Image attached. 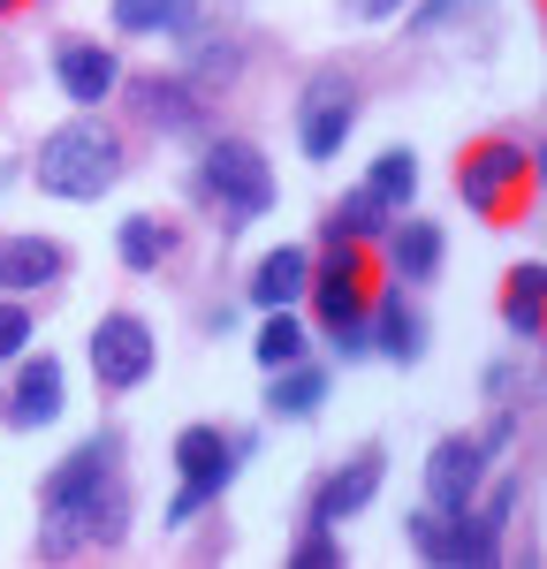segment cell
<instances>
[{"instance_id":"obj_1","label":"cell","mask_w":547,"mask_h":569,"mask_svg":"<svg viewBox=\"0 0 547 569\" xmlns=\"http://www.w3.org/2000/svg\"><path fill=\"white\" fill-rule=\"evenodd\" d=\"M130 531V479H122V433L77 440L39 479V562H77L99 547H122Z\"/></svg>"},{"instance_id":"obj_2","label":"cell","mask_w":547,"mask_h":569,"mask_svg":"<svg viewBox=\"0 0 547 569\" xmlns=\"http://www.w3.org/2000/svg\"><path fill=\"white\" fill-rule=\"evenodd\" d=\"M23 176L39 182V198H61V206H99L115 182L130 176V137L115 130L99 107H77L61 130L39 137L31 168Z\"/></svg>"},{"instance_id":"obj_3","label":"cell","mask_w":547,"mask_h":569,"mask_svg":"<svg viewBox=\"0 0 547 569\" xmlns=\"http://www.w3.org/2000/svg\"><path fill=\"white\" fill-rule=\"evenodd\" d=\"M388 266H380V243H358V236H335L319 243L312 281H305V305H312V327L335 357H372V335H365V311L380 297Z\"/></svg>"},{"instance_id":"obj_4","label":"cell","mask_w":547,"mask_h":569,"mask_svg":"<svg viewBox=\"0 0 547 569\" xmlns=\"http://www.w3.org/2000/svg\"><path fill=\"white\" fill-rule=\"evenodd\" d=\"M456 198L487 220V228L525 220L533 206H540V160H533V144L509 137V130L471 137V144L456 152Z\"/></svg>"},{"instance_id":"obj_5","label":"cell","mask_w":547,"mask_h":569,"mask_svg":"<svg viewBox=\"0 0 547 569\" xmlns=\"http://www.w3.org/2000/svg\"><path fill=\"white\" fill-rule=\"evenodd\" d=\"M190 190H198V206H213L221 213V236H236L243 220L274 213V168L267 152L251 144V137H213L198 144V168H190Z\"/></svg>"},{"instance_id":"obj_6","label":"cell","mask_w":547,"mask_h":569,"mask_svg":"<svg viewBox=\"0 0 547 569\" xmlns=\"http://www.w3.org/2000/svg\"><path fill=\"white\" fill-rule=\"evenodd\" d=\"M168 456H176V493H168L160 525H198L206 509H221L228 479L243 471V456H236V440L221 426H182Z\"/></svg>"},{"instance_id":"obj_7","label":"cell","mask_w":547,"mask_h":569,"mask_svg":"<svg viewBox=\"0 0 547 569\" xmlns=\"http://www.w3.org/2000/svg\"><path fill=\"white\" fill-rule=\"evenodd\" d=\"M115 99H122V114H130L137 130H152V137H206L213 130V99L190 84L182 69H137V77L115 84Z\"/></svg>"},{"instance_id":"obj_8","label":"cell","mask_w":547,"mask_h":569,"mask_svg":"<svg viewBox=\"0 0 547 569\" xmlns=\"http://www.w3.org/2000/svg\"><path fill=\"white\" fill-rule=\"evenodd\" d=\"M84 357H91V380L107 395H130V388H145L152 365H160V335H152L145 311H99Z\"/></svg>"},{"instance_id":"obj_9","label":"cell","mask_w":547,"mask_h":569,"mask_svg":"<svg viewBox=\"0 0 547 569\" xmlns=\"http://www.w3.org/2000/svg\"><path fill=\"white\" fill-rule=\"evenodd\" d=\"M358 114H365L358 84H350L342 69H319L312 84H305V99H297V152H305V160H342Z\"/></svg>"},{"instance_id":"obj_10","label":"cell","mask_w":547,"mask_h":569,"mask_svg":"<svg viewBox=\"0 0 547 569\" xmlns=\"http://www.w3.org/2000/svg\"><path fill=\"white\" fill-rule=\"evenodd\" d=\"M69 410V365L53 350H23L16 357V380L0 388V426H16V433H39Z\"/></svg>"},{"instance_id":"obj_11","label":"cell","mask_w":547,"mask_h":569,"mask_svg":"<svg viewBox=\"0 0 547 569\" xmlns=\"http://www.w3.org/2000/svg\"><path fill=\"white\" fill-rule=\"evenodd\" d=\"M479 486H487V440L479 433H441L434 456H426V509L464 517V509L479 501Z\"/></svg>"},{"instance_id":"obj_12","label":"cell","mask_w":547,"mask_h":569,"mask_svg":"<svg viewBox=\"0 0 547 569\" xmlns=\"http://www.w3.org/2000/svg\"><path fill=\"white\" fill-rule=\"evenodd\" d=\"M380 486H388V448H358L350 463H335L327 479L312 486V509H305V525H350V517H365L372 501H380Z\"/></svg>"},{"instance_id":"obj_13","label":"cell","mask_w":547,"mask_h":569,"mask_svg":"<svg viewBox=\"0 0 547 569\" xmlns=\"http://www.w3.org/2000/svg\"><path fill=\"white\" fill-rule=\"evenodd\" d=\"M441 259H449L441 220H418V213L404 206V213L380 228V266H388V281H404V289H418V281H441Z\"/></svg>"},{"instance_id":"obj_14","label":"cell","mask_w":547,"mask_h":569,"mask_svg":"<svg viewBox=\"0 0 547 569\" xmlns=\"http://www.w3.org/2000/svg\"><path fill=\"white\" fill-rule=\"evenodd\" d=\"M53 84L69 107H107L115 84H122V61H115V46L99 39H61L53 46Z\"/></svg>"},{"instance_id":"obj_15","label":"cell","mask_w":547,"mask_h":569,"mask_svg":"<svg viewBox=\"0 0 547 569\" xmlns=\"http://www.w3.org/2000/svg\"><path fill=\"white\" fill-rule=\"evenodd\" d=\"M69 281V243L61 236H0V297H31Z\"/></svg>"},{"instance_id":"obj_16","label":"cell","mask_w":547,"mask_h":569,"mask_svg":"<svg viewBox=\"0 0 547 569\" xmlns=\"http://www.w3.org/2000/svg\"><path fill=\"white\" fill-rule=\"evenodd\" d=\"M365 335H372V350L388 357V365H418V357H426V311L410 305L404 289L380 281V297L365 311Z\"/></svg>"},{"instance_id":"obj_17","label":"cell","mask_w":547,"mask_h":569,"mask_svg":"<svg viewBox=\"0 0 547 569\" xmlns=\"http://www.w3.org/2000/svg\"><path fill=\"white\" fill-rule=\"evenodd\" d=\"M107 23L122 39H190L206 23V0H115Z\"/></svg>"},{"instance_id":"obj_18","label":"cell","mask_w":547,"mask_h":569,"mask_svg":"<svg viewBox=\"0 0 547 569\" xmlns=\"http://www.w3.org/2000/svg\"><path fill=\"white\" fill-rule=\"evenodd\" d=\"M176 251H182V220H168V213H130V220H115V259L130 266V273H160Z\"/></svg>"},{"instance_id":"obj_19","label":"cell","mask_w":547,"mask_h":569,"mask_svg":"<svg viewBox=\"0 0 547 569\" xmlns=\"http://www.w3.org/2000/svg\"><path fill=\"white\" fill-rule=\"evenodd\" d=\"M501 327H509V342H540L547 335V266L540 259L501 273Z\"/></svg>"},{"instance_id":"obj_20","label":"cell","mask_w":547,"mask_h":569,"mask_svg":"<svg viewBox=\"0 0 547 569\" xmlns=\"http://www.w3.org/2000/svg\"><path fill=\"white\" fill-rule=\"evenodd\" d=\"M305 281H312V251L305 243H274L267 259L251 266V305L259 311H281V305H305Z\"/></svg>"},{"instance_id":"obj_21","label":"cell","mask_w":547,"mask_h":569,"mask_svg":"<svg viewBox=\"0 0 547 569\" xmlns=\"http://www.w3.org/2000/svg\"><path fill=\"white\" fill-rule=\"evenodd\" d=\"M319 402H327V365H312V357H297V365H274L267 418H289V426H305V418H319Z\"/></svg>"},{"instance_id":"obj_22","label":"cell","mask_w":547,"mask_h":569,"mask_svg":"<svg viewBox=\"0 0 547 569\" xmlns=\"http://www.w3.org/2000/svg\"><path fill=\"white\" fill-rule=\"evenodd\" d=\"M388 206H380V198H372V190H342V198H335V206H327V220H319V243H335V236H358V243H380V228H388Z\"/></svg>"},{"instance_id":"obj_23","label":"cell","mask_w":547,"mask_h":569,"mask_svg":"<svg viewBox=\"0 0 547 569\" xmlns=\"http://www.w3.org/2000/svg\"><path fill=\"white\" fill-rule=\"evenodd\" d=\"M365 190H372L388 213H404L410 198H418V152H410V144H388V152H372V168H365Z\"/></svg>"},{"instance_id":"obj_24","label":"cell","mask_w":547,"mask_h":569,"mask_svg":"<svg viewBox=\"0 0 547 569\" xmlns=\"http://www.w3.org/2000/svg\"><path fill=\"white\" fill-rule=\"evenodd\" d=\"M251 357H259V365H297V357H312V327H305V319H297V305H281V311H267V319H259V342H251Z\"/></svg>"},{"instance_id":"obj_25","label":"cell","mask_w":547,"mask_h":569,"mask_svg":"<svg viewBox=\"0 0 547 569\" xmlns=\"http://www.w3.org/2000/svg\"><path fill=\"white\" fill-rule=\"evenodd\" d=\"M404 539H410V555H418V562H441V569H449V517H441V509H410Z\"/></svg>"},{"instance_id":"obj_26","label":"cell","mask_w":547,"mask_h":569,"mask_svg":"<svg viewBox=\"0 0 547 569\" xmlns=\"http://www.w3.org/2000/svg\"><path fill=\"white\" fill-rule=\"evenodd\" d=\"M31 342H39V319H31V305H23V297H0V365H16Z\"/></svg>"},{"instance_id":"obj_27","label":"cell","mask_w":547,"mask_h":569,"mask_svg":"<svg viewBox=\"0 0 547 569\" xmlns=\"http://www.w3.org/2000/svg\"><path fill=\"white\" fill-rule=\"evenodd\" d=\"M289 562L297 569H342V531L335 525H305L297 547H289Z\"/></svg>"},{"instance_id":"obj_28","label":"cell","mask_w":547,"mask_h":569,"mask_svg":"<svg viewBox=\"0 0 547 569\" xmlns=\"http://www.w3.org/2000/svg\"><path fill=\"white\" fill-rule=\"evenodd\" d=\"M456 8H471V0H410V31H441Z\"/></svg>"},{"instance_id":"obj_29","label":"cell","mask_w":547,"mask_h":569,"mask_svg":"<svg viewBox=\"0 0 547 569\" xmlns=\"http://www.w3.org/2000/svg\"><path fill=\"white\" fill-rule=\"evenodd\" d=\"M410 0H342V16L350 23H388V16H404Z\"/></svg>"},{"instance_id":"obj_30","label":"cell","mask_w":547,"mask_h":569,"mask_svg":"<svg viewBox=\"0 0 547 569\" xmlns=\"http://www.w3.org/2000/svg\"><path fill=\"white\" fill-rule=\"evenodd\" d=\"M39 0H0V23H16V16H31Z\"/></svg>"}]
</instances>
